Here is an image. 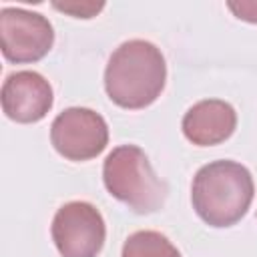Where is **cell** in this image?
<instances>
[{"label":"cell","mask_w":257,"mask_h":257,"mask_svg":"<svg viewBox=\"0 0 257 257\" xmlns=\"http://www.w3.org/2000/svg\"><path fill=\"white\" fill-rule=\"evenodd\" d=\"M255 195L253 177L235 161H213L201 167L191 185V203L197 215L211 227L239 223Z\"/></svg>","instance_id":"2"},{"label":"cell","mask_w":257,"mask_h":257,"mask_svg":"<svg viewBox=\"0 0 257 257\" xmlns=\"http://www.w3.org/2000/svg\"><path fill=\"white\" fill-rule=\"evenodd\" d=\"M102 181L116 201L139 215L155 213L167 201L165 181H161L149 157L137 145H120L106 155Z\"/></svg>","instance_id":"3"},{"label":"cell","mask_w":257,"mask_h":257,"mask_svg":"<svg viewBox=\"0 0 257 257\" xmlns=\"http://www.w3.org/2000/svg\"><path fill=\"white\" fill-rule=\"evenodd\" d=\"M50 143L68 161H90L106 149L108 126L98 112L70 106L52 120Z\"/></svg>","instance_id":"5"},{"label":"cell","mask_w":257,"mask_h":257,"mask_svg":"<svg viewBox=\"0 0 257 257\" xmlns=\"http://www.w3.org/2000/svg\"><path fill=\"white\" fill-rule=\"evenodd\" d=\"M50 233L62 257H96L104 245L106 227L94 205L70 201L56 211Z\"/></svg>","instance_id":"4"},{"label":"cell","mask_w":257,"mask_h":257,"mask_svg":"<svg viewBox=\"0 0 257 257\" xmlns=\"http://www.w3.org/2000/svg\"><path fill=\"white\" fill-rule=\"evenodd\" d=\"M167 82L163 52L149 40H126L108 58L104 88L108 98L122 108H145L153 104Z\"/></svg>","instance_id":"1"},{"label":"cell","mask_w":257,"mask_h":257,"mask_svg":"<svg viewBox=\"0 0 257 257\" xmlns=\"http://www.w3.org/2000/svg\"><path fill=\"white\" fill-rule=\"evenodd\" d=\"M237 126L235 108L219 98H207L193 104L183 116L185 137L199 147H213L227 141Z\"/></svg>","instance_id":"8"},{"label":"cell","mask_w":257,"mask_h":257,"mask_svg":"<svg viewBox=\"0 0 257 257\" xmlns=\"http://www.w3.org/2000/svg\"><path fill=\"white\" fill-rule=\"evenodd\" d=\"M0 36L4 58L16 64L44 58L54 42V30L48 18L24 8L0 10Z\"/></svg>","instance_id":"6"},{"label":"cell","mask_w":257,"mask_h":257,"mask_svg":"<svg viewBox=\"0 0 257 257\" xmlns=\"http://www.w3.org/2000/svg\"><path fill=\"white\" fill-rule=\"evenodd\" d=\"M52 6L60 12H66L74 18H92L96 16L102 8L104 2H78V0H70V2H52Z\"/></svg>","instance_id":"10"},{"label":"cell","mask_w":257,"mask_h":257,"mask_svg":"<svg viewBox=\"0 0 257 257\" xmlns=\"http://www.w3.org/2000/svg\"><path fill=\"white\" fill-rule=\"evenodd\" d=\"M120 257H181V253L163 233L137 231L126 237Z\"/></svg>","instance_id":"9"},{"label":"cell","mask_w":257,"mask_h":257,"mask_svg":"<svg viewBox=\"0 0 257 257\" xmlns=\"http://www.w3.org/2000/svg\"><path fill=\"white\" fill-rule=\"evenodd\" d=\"M52 108V86L34 70H18L2 84V110L10 120L38 122Z\"/></svg>","instance_id":"7"},{"label":"cell","mask_w":257,"mask_h":257,"mask_svg":"<svg viewBox=\"0 0 257 257\" xmlns=\"http://www.w3.org/2000/svg\"><path fill=\"white\" fill-rule=\"evenodd\" d=\"M227 6L239 20L257 24V2H229Z\"/></svg>","instance_id":"11"}]
</instances>
